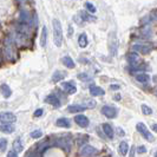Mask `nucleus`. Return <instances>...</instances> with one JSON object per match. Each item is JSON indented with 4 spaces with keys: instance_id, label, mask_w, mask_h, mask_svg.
I'll list each match as a JSON object with an SVG mask.
<instances>
[{
    "instance_id": "f03ea898",
    "label": "nucleus",
    "mask_w": 157,
    "mask_h": 157,
    "mask_svg": "<svg viewBox=\"0 0 157 157\" xmlns=\"http://www.w3.org/2000/svg\"><path fill=\"white\" fill-rule=\"evenodd\" d=\"M4 53L6 56L8 60L14 62L17 58V52H16V45L13 43L12 38H6L5 40V45H4Z\"/></svg>"
},
{
    "instance_id": "f257e3e1",
    "label": "nucleus",
    "mask_w": 157,
    "mask_h": 157,
    "mask_svg": "<svg viewBox=\"0 0 157 157\" xmlns=\"http://www.w3.org/2000/svg\"><path fill=\"white\" fill-rule=\"evenodd\" d=\"M52 26H53V41L57 47H60L63 45V27L62 24L58 19L52 20Z\"/></svg>"
},
{
    "instance_id": "9b49d317",
    "label": "nucleus",
    "mask_w": 157,
    "mask_h": 157,
    "mask_svg": "<svg viewBox=\"0 0 157 157\" xmlns=\"http://www.w3.org/2000/svg\"><path fill=\"white\" fill-rule=\"evenodd\" d=\"M45 102L48 103V104H51V105L55 106V108H59V106H60V101H59V98H58L55 94H48V96H46Z\"/></svg>"
},
{
    "instance_id": "2eb2a0df",
    "label": "nucleus",
    "mask_w": 157,
    "mask_h": 157,
    "mask_svg": "<svg viewBox=\"0 0 157 157\" xmlns=\"http://www.w3.org/2000/svg\"><path fill=\"white\" fill-rule=\"evenodd\" d=\"M85 110V108L80 104H73V105H69L67 106V111L70 113H77V112H83Z\"/></svg>"
},
{
    "instance_id": "c756f323",
    "label": "nucleus",
    "mask_w": 157,
    "mask_h": 157,
    "mask_svg": "<svg viewBox=\"0 0 157 157\" xmlns=\"http://www.w3.org/2000/svg\"><path fill=\"white\" fill-rule=\"evenodd\" d=\"M85 8L87 10V12H90V13H94V12H96L94 5H92L90 1H86V2H85Z\"/></svg>"
},
{
    "instance_id": "0eeeda50",
    "label": "nucleus",
    "mask_w": 157,
    "mask_h": 157,
    "mask_svg": "<svg viewBox=\"0 0 157 157\" xmlns=\"http://www.w3.org/2000/svg\"><path fill=\"white\" fill-rule=\"evenodd\" d=\"M17 121V116L12 112H1L0 113V123L2 124H13Z\"/></svg>"
},
{
    "instance_id": "bb28decb",
    "label": "nucleus",
    "mask_w": 157,
    "mask_h": 157,
    "mask_svg": "<svg viewBox=\"0 0 157 157\" xmlns=\"http://www.w3.org/2000/svg\"><path fill=\"white\" fill-rule=\"evenodd\" d=\"M79 14H80V17H82V19L85 20V21H90V23H91V21H94V20H96V17L89 14V13L85 12V11H82Z\"/></svg>"
},
{
    "instance_id": "f704fd0d",
    "label": "nucleus",
    "mask_w": 157,
    "mask_h": 157,
    "mask_svg": "<svg viewBox=\"0 0 157 157\" xmlns=\"http://www.w3.org/2000/svg\"><path fill=\"white\" fill-rule=\"evenodd\" d=\"M137 152H138V154H145V152H147V148H145L144 145H141V147L137 148Z\"/></svg>"
},
{
    "instance_id": "393cba45",
    "label": "nucleus",
    "mask_w": 157,
    "mask_h": 157,
    "mask_svg": "<svg viewBox=\"0 0 157 157\" xmlns=\"http://www.w3.org/2000/svg\"><path fill=\"white\" fill-rule=\"evenodd\" d=\"M13 150H14L16 152H20V151H23L24 150L23 142H21L20 138H17L16 141L13 142Z\"/></svg>"
},
{
    "instance_id": "5701e85b",
    "label": "nucleus",
    "mask_w": 157,
    "mask_h": 157,
    "mask_svg": "<svg viewBox=\"0 0 157 157\" xmlns=\"http://www.w3.org/2000/svg\"><path fill=\"white\" fill-rule=\"evenodd\" d=\"M65 73L62 72V71H56L55 73L52 75V82H55V83H58V82H60V80H63L65 78Z\"/></svg>"
},
{
    "instance_id": "aec40b11",
    "label": "nucleus",
    "mask_w": 157,
    "mask_h": 157,
    "mask_svg": "<svg viewBox=\"0 0 157 157\" xmlns=\"http://www.w3.org/2000/svg\"><path fill=\"white\" fill-rule=\"evenodd\" d=\"M87 44H89V39H87V36L85 33H82L80 36L78 37V45L82 48H84V47L87 46Z\"/></svg>"
},
{
    "instance_id": "423d86ee",
    "label": "nucleus",
    "mask_w": 157,
    "mask_h": 157,
    "mask_svg": "<svg viewBox=\"0 0 157 157\" xmlns=\"http://www.w3.org/2000/svg\"><path fill=\"white\" fill-rule=\"evenodd\" d=\"M53 147H58L65 150L66 152H70L71 150V141L69 138H57L53 142Z\"/></svg>"
},
{
    "instance_id": "f3484780",
    "label": "nucleus",
    "mask_w": 157,
    "mask_h": 157,
    "mask_svg": "<svg viewBox=\"0 0 157 157\" xmlns=\"http://www.w3.org/2000/svg\"><path fill=\"white\" fill-rule=\"evenodd\" d=\"M134 50L135 51L141 52V53H143V55H148V53L151 52V47L147 46V45H135Z\"/></svg>"
},
{
    "instance_id": "6ab92c4d",
    "label": "nucleus",
    "mask_w": 157,
    "mask_h": 157,
    "mask_svg": "<svg viewBox=\"0 0 157 157\" xmlns=\"http://www.w3.org/2000/svg\"><path fill=\"white\" fill-rule=\"evenodd\" d=\"M118 150H119V154H121L122 156H126V155H128V152H129V144H128L125 141L121 142Z\"/></svg>"
},
{
    "instance_id": "f8f14e48",
    "label": "nucleus",
    "mask_w": 157,
    "mask_h": 157,
    "mask_svg": "<svg viewBox=\"0 0 157 157\" xmlns=\"http://www.w3.org/2000/svg\"><path fill=\"white\" fill-rule=\"evenodd\" d=\"M102 128H103V131H104L105 136H106L108 138L112 140V138H113V136H115V131H113L112 126H111L110 124H108V123H104V124L102 125Z\"/></svg>"
},
{
    "instance_id": "c9c22d12",
    "label": "nucleus",
    "mask_w": 157,
    "mask_h": 157,
    "mask_svg": "<svg viewBox=\"0 0 157 157\" xmlns=\"http://www.w3.org/2000/svg\"><path fill=\"white\" fill-rule=\"evenodd\" d=\"M25 157H37V154H36V151H34V150L31 149L27 154H26V155H25Z\"/></svg>"
},
{
    "instance_id": "58836bf2",
    "label": "nucleus",
    "mask_w": 157,
    "mask_h": 157,
    "mask_svg": "<svg viewBox=\"0 0 157 157\" xmlns=\"http://www.w3.org/2000/svg\"><path fill=\"white\" fill-rule=\"evenodd\" d=\"M110 89L111 90H118V89H119V85H111Z\"/></svg>"
},
{
    "instance_id": "ea45409f",
    "label": "nucleus",
    "mask_w": 157,
    "mask_h": 157,
    "mask_svg": "<svg viewBox=\"0 0 157 157\" xmlns=\"http://www.w3.org/2000/svg\"><path fill=\"white\" fill-rule=\"evenodd\" d=\"M151 129H152L155 132H157V124H152V125H151Z\"/></svg>"
},
{
    "instance_id": "cd10ccee",
    "label": "nucleus",
    "mask_w": 157,
    "mask_h": 157,
    "mask_svg": "<svg viewBox=\"0 0 157 157\" xmlns=\"http://www.w3.org/2000/svg\"><path fill=\"white\" fill-rule=\"evenodd\" d=\"M82 105L85 109H94V106H96V101H94V99H85Z\"/></svg>"
},
{
    "instance_id": "a878e982",
    "label": "nucleus",
    "mask_w": 157,
    "mask_h": 157,
    "mask_svg": "<svg viewBox=\"0 0 157 157\" xmlns=\"http://www.w3.org/2000/svg\"><path fill=\"white\" fill-rule=\"evenodd\" d=\"M136 80L140 82V83H148L150 80V77H149V75L142 72V73H138V75L136 76Z\"/></svg>"
},
{
    "instance_id": "e433bc0d",
    "label": "nucleus",
    "mask_w": 157,
    "mask_h": 157,
    "mask_svg": "<svg viewBox=\"0 0 157 157\" xmlns=\"http://www.w3.org/2000/svg\"><path fill=\"white\" fill-rule=\"evenodd\" d=\"M7 157H18V154H17L14 150H10L7 154Z\"/></svg>"
},
{
    "instance_id": "a211bd4d",
    "label": "nucleus",
    "mask_w": 157,
    "mask_h": 157,
    "mask_svg": "<svg viewBox=\"0 0 157 157\" xmlns=\"http://www.w3.org/2000/svg\"><path fill=\"white\" fill-rule=\"evenodd\" d=\"M128 59H129V63H130V65L132 66V69L137 66V63H138V60H140L138 55H137V53H135V52L130 53V55H129V57H128Z\"/></svg>"
},
{
    "instance_id": "4be33fe9",
    "label": "nucleus",
    "mask_w": 157,
    "mask_h": 157,
    "mask_svg": "<svg viewBox=\"0 0 157 157\" xmlns=\"http://www.w3.org/2000/svg\"><path fill=\"white\" fill-rule=\"evenodd\" d=\"M63 64L67 67V69H75V62H73V59L71 58L70 56H65L63 58Z\"/></svg>"
},
{
    "instance_id": "72a5a7b5",
    "label": "nucleus",
    "mask_w": 157,
    "mask_h": 157,
    "mask_svg": "<svg viewBox=\"0 0 157 157\" xmlns=\"http://www.w3.org/2000/svg\"><path fill=\"white\" fill-rule=\"evenodd\" d=\"M43 113H44L43 109H37L34 111V117H40V116H43Z\"/></svg>"
},
{
    "instance_id": "473e14b6",
    "label": "nucleus",
    "mask_w": 157,
    "mask_h": 157,
    "mask_svg": "<svg viewBox=\"0 0 157 157\" xmlns=\"http://www.w3.org/2000/svg\"><path fill=\"white\" fill-rule=\"evenodd\" d=\"M6 147H7V141L5 138H0V151H5L6 150Z\"/></svg>"
},
{
    "instance_id": "a19ab883",
    "label": "nucleus",
    "mask_w": 157,
    "mask_h": 157,
    "mask_svg": "<svg viewBox=\"0 0 157 157\" xmlns=\"http://www.w3.org/2000/svg\"><path fill=\"white\" fill-rule=\"evenodd\" d=\"M155 157H157V152H155Z\"/></svg>"
},
{
    "instance_id": "4c0bfd02",
    "label": "nucleus",
    "mask_w": 157,
    "mask_h": 157,
    "mask_svg": "<svg viewBox=\"0 0 157 157\" xmlns=\"http://www.w3.org/2000/svg\"><path fill=\"white\" fill-rule=\"evenodd\" d=\"M118 135H121V136H124L125 132L123 131V129H118Z\"/></svg>"
},
{
    "instance_id": "ddd939ff",
    "label": "nucleus",
    "mask_w": 157,
    "mask_h": 157,
    "mask_svg": "<svg viewBox=\"0 0 157 157\" xmlns=\"http://www.w3.org/2000/svg\"><path fill=\"white\" fill-rule=\"evenodd\" d=\"M104 94H105V91H104L101 86H97V85H91V86H90V94H91L92 97L103 96Z\"/></svg>"
},
{
    "instance_id": "b1692460",
    "label": "nucleus",
    "mask_w": 157,
    "mask_h": 157,
    "mask_svg": "<svg viewBox=\"0 0 157 157\" xmlns=\"http://www.w3.org/2000/svg\"><path fill=\"white\" fill-rule=\"evenodd\" d=\"M47 44V29L46 26L43 27L41 30V37H40V45L43 47H45Z\"/></svg>"
},
{
    "instance_id": "7c9ffc66",
    "label": "nucleus",
    "mask_w": 157,
    "mask_h": 157,
    "mask_svg": "<svg viewBox=\"0 0 157 157\" xmlns=\"http://www.w3.org/2000/svg\"><path fill=\"white\" fill-rule=\"evenodd\" d=\"M142 111H143V113H144V115H147V116L152 113L151 108H149V106H148V105H145V104H143V105H142Z\"/></svg>"
},
{
    "instance_id": "2f4dec72",
    "label": "nucleus",
    "mask_w": 157,
    "mask_h": 157,
    "mask_svg": "<svg viewBox=\"0 0 157 157\" xmlns=\"http://www.w3.org/2000/svg\"><path fill=\"white\" fill-rule=\"evenodd\" d=\"M43 136V132L40 131V130H34V131H32L31 132V137L32 138H34V140H38Z\"/></svg>"
},
{
    "instance_id": "9d476101",
    "label": "nucleus",
    "mask_w": 157,
    "mask_h": 157,
    "mask_svg": "<svg viewBox=\"0 0 157 157\" xmlns=\"http://www.w3.org/2000/svg\"><path fill=\"white\" fill-rule=\"evenodd\" d=\"M62 86L69 94H75L77 92V86H76V84L73 82H63Z\"/></svg>"
},
{
    "instance_id": "dca6fc26",
    "label": "nucleus",
    "mask_w": 157,
    "mask_h": 157,
    "mask_svg": "<svg viewBox=\"0 0 157 157\" xmlns=\"http://www.w3.org/2000/svg\"><path fill=\"white\" fill-rule=\"evenodd\" d=\"M0 92L2 94V96H4L5 98H8V97H11V94H12V90H11V87L8 86L7 84H1V85H0Z\"/></svg>"
},
{
    "instance_id": "39448f33",
    "label": "nucleus",
    "mask_w": 157,
    "mask_h": 157,
    "mask_svg": "<svg viewBox=\"0 0 157 157\" xmlns=\"http://www.w3.org/2000/svg\"><path fill=\"white\" fill-rule=\"evenodd\" d=\"M118 50V39L116 37V33L112 32L110 33V37H109V51H110V55L113 57L116 56Z\"/></svg>"
},
{
    "instance_id": "1a4fd4ad",
    "label": "nucleus",
    "mask_w": 157,
    "mask_h": 157,
    "mask_svg": "<svg viewBox=\"0 0 157 157\" xmlns=\"http://www.w3.org/2000/svg\"><path fill=\"white\" fill-rule=\"evenodd\" d=\"M75 122L80 128H87L89 124H90L89 118L86 116H84V115H77V116H75Z\"/></svg>"
},
{
    "instance_id": "c85d7f7f",
    "label": "nucleus",
    "mask_w": 157,
    "mask_h": 157,
    "mask_svg": "<svg viewBox=\"0 0 157 157\" xmlns=\"http://www.w3.org/2000/svg\"><path fill=\"white\" fill-rule=\"evenodd\" d=\"M78 79L83 80V82H90V80L92 79V77H91V76H89L87 73H79Z\"/></svg>"
},
{
    "instance_id": "79ce46f5",
    "label": "nucleus",
    "mask_w": 157,
    "mask_h": 157,
    "mask_svg": "<svg viewBox=\"0 0 157 157\" xmlns=\"http://www.w3.org/2000/svg\"><path fill=\"white\" fill-rule=\"evenodd\" d=\"M0 63H1V56H0Z\"/></svg>"
},
{
    "instance_id": "412c9836",
    "label": "nucleus",
    "mask_w": 157,
    "mask_h": 157,
    "mask_svg": "<svg viewBox=\"0 0 157 157\" xmlns=\"http://www.w3.org/2000/svg\"><path fill=\"white\" fill-rule=\"evenodd\" d=\"M0 131L4 134H12L14 131V126L12 124H0Z\"/></svg>"
},
{
    "instance_id": "20e7f679",
    "label": "nucleus",
    "mask_w": 157,
    "mask_h": 157,
    "mask_svg": "<svg viewBox=\"0 0 157 157\" xmlns=\"http://www.w3.org/2000/svg\"><path fill=\"white\" fill-rule=\"evenodd\" d=\"M98 150L91 147V145H83L78 151L79 157H94V155H97Z\"/></svg>"
},
{
    "instance_id": "6e6552de",
    "label": "nucleus",
    "mask_w": 157,
    "mask_h": 157,
    "mask_svg": "<svg viewBox=\"0 0 157 157\" xmlns=\"http://www.w3.org/2000/svg\"><path fill=\"white\" fill-rule=\"evenodd\" d=\"M102 113L105 116L106 118H116L118 115V111L116 108L113 106H109V105H105L102 108Z\"/></svg>"
},
{
    "instance_id": "4468645a",
    "label": "nucleus",
    "mask_w": 157,
    "mask_h": 157,
    "mask_svg": "<svg viewBox=\"0 0 157 157\" xmlns=\"http://www.w3.org/2000/svg\"><path fill=\"white\" fill-rule=\"evenodd\" d=\"M56 125L59 126V128H70L71 126V122L69 118H65V117H62V118H58L57 121H56Z\"/></svg>"
},
{
    "instance_id": "7ed1b4c3",
    "label": "nucleus",
    "mask_w": 157,
    "mask_h": 157,
    "mask_svg": "<svg viewBox=\"0 0 157 157\" xmlns=\"http://www.w3.org/2000/svg\"><path fill=\"white\" fill-rule=\"evenodd\" d=\"M136 129H137V131L144 137V140H147V141H149V142L155 141V137H154L152 134L148 130V128H147V125H145L144 123H138V124L136 125Z\"/></svg>"
}]
</instances>
